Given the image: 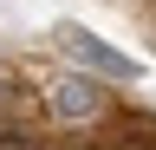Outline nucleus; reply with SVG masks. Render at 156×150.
<instances>
[{
	"label": "nucleus",
	"instance_id": "1",
	"mask_svg": "<svg viewBox=\"0 0 156 150\" xmlns=\"http://www.w3.org/2000/svg\"><path fill=\"white\" fill-rule=\"evenodd\" d=\"M52 39H58V52H65V59H78L85 72H98V79H117V85H136V79H143V65H136L130 52L104 46V39H98V33H85V26H58Z\"/></svg>",
	"mask_w": 156,
	"mask_h": 150
},
{
	"label": "nucleus",
	"instance_id": "2",
	"mask_svg": "<svg viewBox=\"0 0 156 150\" xmlns=\"http://www.w3.org/2000/svg\"><path fill=\"white\" fill-rule=\"evenodd\" d=\"M52 111H58L65 124L98 118V111H104V98H98V79H85V72H78V79H58V85H52Z\"/></svg>",
	"mask_w": 156,
	"mask_h": 150
},
{
	"label": "nucleus",
	"instance_id": "3",
	"mask_svg": "<svg viewBox=\"0 0 156 150\" xmlns=\"http://www.w3.org/2000/svg\"><path fill=\"white\" fill-rule=\"evenodd\" d=\"M111 150H156V124H150V118L117 124V130H111Z\"/></svg>",
	"mask_w": 156,
	"mask_h": 150
}]
</instances>
